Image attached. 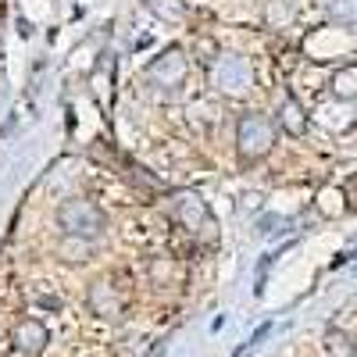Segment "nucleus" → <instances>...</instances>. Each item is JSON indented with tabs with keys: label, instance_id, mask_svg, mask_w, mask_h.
I'll use <instances>...</instances> for the list:
<instances>
[{
	"label": "nucleus",
	"instance_id": "nucleus-1",
	"mask_svg": "<svg viewBox=\"0 0 357 357\" xmlns=\"http://www.w3.org/2000/svg\"><path fill=\"white\" fill-rule=\"evenodd\" d=\"M57 225L65 229L68 240H86V243H93V240H100L104 229H107V215L100 211L93 200L72 197V200H65L61 207H57Z\"/></svg>",
	"mask_w": 357,
	"mask_h": 357
},
{
	"label": "nucleus",
	"instance_id": "nucleus-2",
	"mask_svg": "<svg viewBox=\"0 0 357 357\" xmlns=\"http://www.w3.org/2000/svg\"><path fill=\"white\" fill-rule=\"evenodd\" d=\"M275 132H279V126L272 118L250 111L236 122V151H240L243 161H261L275 146Z\"/></svg>",
	"mask_w": 357,
	"mask_h": 357
},
{
	"label": "nucleus",
	"instance_id": "nucleus-3",
	"mask_svg": "<svg viewBox=\"0 0 357 357\" xmlns=\"http://www.w3.org/2000/svg\"><path fill=\"white\" fill-rule=\"evenodd\" d=\"M211 86L225 97H243L254 89V68L240 54H218L211 65Z\"/></svg>",
	"mask_w": 357,
	"mask_h": 357
},
{
	"label": "nucleus",
	"instance_id": "nucleus-4",
	"mask_svg": "<svg viewBox=\"0 0 357 357\" xmlns=\"http://www.w3.org/2000/svg\"><path fill=\"white\" fill-rule=\"evenodd\" d=\"M186 72H190V61L178 47H168L161 57H154V61L146 65V79L161 89H168V93H175V89L186 82Z\"/></svg>",
	"mask_w": 357,
	"mask_h": 357
},
{
	"label": "nucleus",
	"instance_id": "nucleus-5",
	"mask_svg": "<svg viewBox=\"0 0 357 357\" xmlns=\"http://www.w3.org/2000/svg\"><path fill=\"white\" fill-rule=\"evenodd\" d=\"M172 215H175V222H183L190 232H200V229L211 225V211H207V204L197 193H178L172 200Z\"/></svg>",
	"mask_w": 357,
	"mask_h": 357
},
{
	"label": "nucleus",
	"instance_id": "nucleus-6",
	"mask_svg": "<svg viewBox=\"0 0 357 357\" xmlns=\"http://www.w3.org/2000/svg\"><path fill=\"white\" fill-rule=\"evenodd\" d=\"M50 343V333H47V325L36 321V318H25L18 329H15V350L22 357H40Z\"/></svg>",
	"mask_w": 357,
	"mask_h": 357
},
{
	"label": "nucleus",
	"instance_id": "nucleus-7",
	"mask_svg": "<svg viewBox=\"0 0 357 357\" xmlns=\"http://www.w3.org/2000/svg\"><path fill=\"white\" fill-rule=\"evenodd\" d=\"M89 307H93L100 318H122L126 311V296L118 293V286H111L107 279L89 286Z\"/></svg>",
	"mask_w": 357,
	"mask_h": 357
},
{
	"label": "nucleus",
	"instance_id": "nucleus-8",
	"mask_svg": "<svg viewBox=\"0 0 357 357\" xmlns=\"http://www.w3.org/2000/svg\"><path fill=\"white\" fill-rule=\"evenodd\" d=\"M275 126H279L282 132H289V136H304V132H307V111L301 107V100H296V97H286V100L279 104Z\"/></svg>",
	"mask_w": 357,
	"mask_h": 357
},
{
	"label": "nucleus",
	"instance_id": "nucleus-9",
	"mask_svg": "<svg viewBox=\"0 0 357 357\" xmlns=\"http://www.w3.org/2000/svg\"><path fill=\"white\" fill-rule=\"evenodd\" d=\"M329 93H333L336 100H343V104L357 100V65H343V68L333 72V79H329Z\"/></svg>",
	"mask_w": 357,
	"mask_h": 357
},
{
	"label": "nucleus",
	"instance_id": "nucleus-10",
	"mask_svg": "<svg viewBox=\"0 0 357 357\" xmlns=\"http://www.w3.org/2000/svg\"><path fill=\"white\" fill-rule=\"evenodd\" d=\"M325 354L329 357H357V347L343 329H329L325 333Z\"/></svg>",
	"mask_w": 357,
	"mask_h": 357
},
{
	"label": "nucleus",
	"instance_id": "nucleus-11",
	"mask_svg": "<svg viewBox=\"0 0 357 357\" xmlns=\"http://www.w3.org/2000/svg\"><path fill=\"white\" fill-rule=\"evenodd\" d=\"M321 8L336 22H357V0H321Z\"/></svg>",
	"mask_w": 357,
	"mask_h": 357
},
{
	"label": "nucleus",
	"instance_id": "nucleus-12",
	"mask_svg": "<svg viewBox=\"0 0 357 357\" xmlns=\"http://www.w3.org/2000/svg\"><path fill=\"white\" fill-rule=\"evenodd\" d=\"M146 8L154 15H161L165 22H183L186 18V4H178V0H146Z\"/></svg>",
	"mask_w": 357,
	"mask_h": 357
},
{
	"label": "nucleus",
	"instance_id": "nucleus-13",
	"mask_svg": "<svg viewBox=\"0 0 357 357\" xmlns=\"http://www.w3.org/2000/svg\"><path fill=\"white\" fill-rule=\"evenodd\" d=\"M289 218H282V215H264L261 222H257V236H282V232H289Z\"/></svg>",
	"mask_w": 357,
	"mask_h": 357
}]
</instances>
